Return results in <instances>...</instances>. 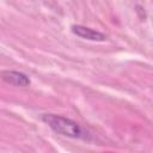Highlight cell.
Masks as SVG:
<instances>
[{"label": "cell", "mask_w": 153, "mask_h": 153, "mask_svg": "<svg viewBox=\"0 0 153 153\" xmlns=\"http://www.w3.org/2000/svg\"><path fill=\"white\" fill-rule=\"evenodd\" d=\"M42 121L45 124H48L55 133L61 134L63 136L74 137V139L82 136V130L80 126L71 118L54 114H44L42 116Z\"/></svg>", "instance_id": "cell-1"}, {"label": "cell", "mask_w": 153, "mask_h": 153, "mask_svg": "<svg viewBox=\"0 0 153 153\" xmlns=\"http://www.w3.org/2000/svg\"><path fill=\"white\" fill-rule=\"evenodd\" d=\"M72 32L74 35H76L78 37H81L84 39H88V41H97V42H102L106 39V36L99 31H96L91 27H86L82 25H73L71 27Z\"/></svg>", "instance_id": "cell-3"}, {"label": "cell", "mask_w": 153, "mask_h": 153, "mask_svg": "<svg viewBox=\"0 0 153 153\" xmlns=\"http://www.w3.org/2000/svg\"><path fill=\"white\" fill-rule=\"evenodd\" d=\"M0 78L5 82H7L10 85H14V86L25 87V86L30 85L29 76L22 72H17V71H1Z\"/></svg>", "instance_id": "cell-2"}]
</instances>
